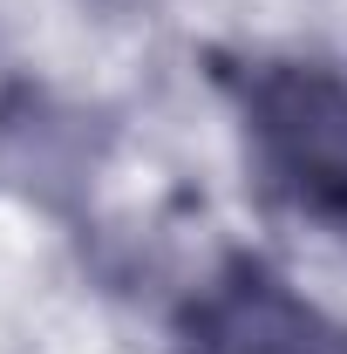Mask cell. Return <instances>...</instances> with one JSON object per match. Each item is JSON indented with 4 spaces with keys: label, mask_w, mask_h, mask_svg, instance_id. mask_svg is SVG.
I'll return each instance as SVG.
<instances>
[{
    "label": "cell",
    "mask_w": 347,
    "mask_h": 354,
    "mask_svg": "<svg viewBox=\"0 0 347 354\" xmlns=\"http://www.w3.org/2000/svg\"><path fill=\"white\" fill-rule=\"evenodd\" d=\"M177 354H347V320L259 252H225L171 320Z\"/></svg>",
    "instance_id": "7a4b0ae2"
},
{
    "label": "cell",
    "mask_w": 347,
    "mask_h": 354,
    "mask_svg": "<svg viewBox=\"0 0 347 354\" xmlns=\"http://www.w3.org/2000/svg\"><path fill=\"white\" fill-rule=\"evenodd\" d=\"M245 164L286 218L347 245V68L293 48L212 55Z\"/></svg>",
    "instance_id": "6da1fadb"
}]
</instances>
